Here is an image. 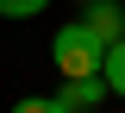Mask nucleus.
Wrapping results in <instances>:
<instances>
[{"instance_id":"3","label":"nucleus","mask_w":125,"mask_h":113,"mask_svg":"<svg viewBox=\"0 0 125 113\" xmlns=\"http://www.w3.org/2000/svg\"><path fill=\"white\" fill-rule=\"evenodd\" d=\"M81 19H88L106 44H119V38H125V6H119V0H88V13H81Z\"/></svg>"},{"instance_id":"6","label":"nucleus","mask_w":125,"mask_h":113,"mask_svg":"<svg viewBox=\"0 0 125 113\" xmlns=\"http://www.w3.org/2000/svg\"><path fill=\"white\" fill-rule=\"evenodd\" d=\"M13 113H62V100L56 94H25V100H13Z\"/></svg>"},{"instance_id":"5","label":"nucleus","mask_w":125,"mask_h":113,"mask_svg":"<svg viewBox=\"0 0 125 113\" xmlns=\"http://www.w3.org/2000/svg\"><path fill=\"white\" fill-rule=\"evenodd\" d=\"M50 0H0V19H38Z\"/></svg>"},{"instance_id":"2","label":"nucleus","mask_w":125,"mask_h":113,"mask_svg":"<svg viewBox=\"0 0 125 113\" xmlns=\"http://www.w3.org/2000/svg\"><path fill=\"white\" fill-rule=\"evenodd\" d=\"M106 94H113V88H106L100 75H88V82H62V88H56V100H62V113H94V107H100Z\"/></svg>"},{"instance_id":"4","label":"nucleus","mask_w":125,"mask_h":113,"mask_svg":"<svg viewBox=\"0 0 125 113\" xmlns=\"http://www.w3.org/2000/svg\"><path fill=\"white\" fill-rule=\"evenodd\" d=\"M100 82H106L113 94L125 100V38H119V44H106V63H100Z\"/></svg>"},{"instance_id":"7","label":"nucleus","mask_w":125,"mask_h":113,"mask_svg":"<svg viewBox=\"0 0 125 113\" xmlns=\"http://www.w3.org/2000/svg\"><path fill=\"white\" fill-rule=\"evenodd\" d=\"M81 6H88V0H81Z\"/></svg>"},{"instance_id":"1","label":"nucleus","mask_w":125,"mask_h":113,"mask_svg":"<svg viewBox=\"0 0 125 113\" xmlns=\"http://www.w3.org/2000/svg\"><path fill=\"white\" fill-rule=\"evenodd\" d=\"M50 63H56L62 82H88V75H100V63H106V38L94 32L88 19H75V25H62V32L50 38Z\"/></svg>"}]
</instances>
